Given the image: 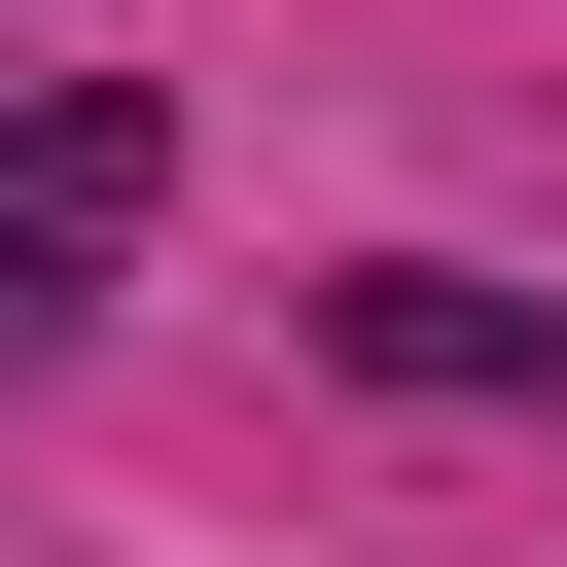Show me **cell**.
<instances>
[{"label":"cell","mask_w":567,"mask_h":567,"mask_svg":"<svg viewBox=\"0 0 567 567\" xmlns=\"http://www.w3.org/2000/svg\"><path fill=\"white\" fill-rule=\"evenodd\" d=\"M319 354H354V390H461V425H532V390H567V319H532V284H425V248H390V284H319Z\"/></svg>","instance_id":"2"},{"label":"cell","mask_w":567,"mask_h":567,"mask_svg":"<svg viewBox=\"0 0 567 567\" xmlns=\"http://www.w3.org/2000/svg\"><path fill=\"white\" fill-rule=\"evenodd\" d=\"M142 213H177V106H142V71H71V106H0V354H71Z\"/></svg>","instance_id":"1"}]
</instances>
